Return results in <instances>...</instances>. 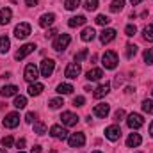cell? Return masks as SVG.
I'll return each mask as SVG.
<instances>
[{
    "instance_id": "6da1fadb",
    "label": "cell",
    "mask_w": 153,
    "mask_h": 153,
    "mask_svg": "<svg viewBox=\"0 0 153 153\" xmlns=\"http://www.w3.org/2000/svg\"><path fill=\"white\" fill-rule=\"evenodd\" d=\"M102 64H103L105 70H114L116 66H117V53H116L114 50L105 52L103 57H102Z\"/></svg>"
},
{
    "instance_id": "7a4b0ae2",
    "label": "cell",
    "mask_w": 153,
    "mask_h": 153,
    "mask_svg": "<svg viewBox=\"0 0 153 153\" xmlns=\"http://www.w3.org/2000/svg\"><path fill=\"white\" fill-rule=\"evenodd\" d=\"M70 41H71L70 34H61L59 38L53 41V50H55V52H64V50L68 48Z\"/></svg>"
},
{
    "instance_id": "3957f363",
    "label": "cell",
    "mask_w": 153,
    "mask_h": 153,
    "mask_svg": "<svg viewBox=\"0 0 153 153\" xmlns=\"http://www.w3.org/2000/svg\"><path fill=\"white\" fill-rule=\"evenodd\" d=\"M53 70H55V62L52 61V59H43L41 61V66H39V71H41V75L43 76H52L53 73Z\"/></svg>"
},
{
    "instance_id": "277c9868",
    "label": "cell",
    "mask_w": 153,
    "mask_h": 153,
    "mask_svg": "<svg viewBox=\"0 0 153 153\" xmlns=\"http://www.w3.org/2000/svg\"><path fill=\"white\" fill-rule=\"evenodd\" d=\"M38 66L36 64H27L25 66V71H23V78L27 80V82H36L38 80Z\"/></svg>"
},
{
    "instance_id": "5b68a950",
    "label": "cell",
    "mask_w": 153,
    "mask_h": 153,
    "mask_svg": "<svg viewBox=\"0 0 153 153\" xmlns=\"http://www.w3.org/2000/svg\"><path fill=\"white\" fill-rule=\"evenodd\" d=\"M34 50H36V45H34V43H27V45H23V46L14 53V59H16V61H22V59H25L29 53H32Z\"/></svg>"
},
{
    "instance_id": "8992f818",
    "label": "cell",
    "mask_w": 153,
    "mask_h": 153,
    "mask_svg": "<svg viewBox=\"0 0 153 153\" xmlns=\"http://www.w3.org/2000/svg\"><path fill=\"white\" fill-rule=\"evenodd\" d=\"M126 125H128L132 130H137V128H141V126L144 125V119H143V116L141 114L132 112V114L128 116V119H126Z\"/></svg>"
},
{
    "instance_id": "52a82bcc",
    "label": "cell",
    "mask_w": 153,
    "mask_h": 153,
    "mask_svg": "<svg viewBox=\"0 0 153 153\" xmlns=\"http://www.w3.org/2000/svg\"><path fill=\"white\" fill-rule=\"evenodd\" d=\"M14 36L18 39H25V38H29L30 36V25L29 23H20V25H16L14 27Z\"/></svg>"
},
{
    "instance_id": "ba28073f",
    "label": "cell",
    "mask_w": 153,
    "mask_h": 153,
    "mask_svg": "<svg viewBox=\"0 0 153 153\" xmlns=\"http://www.w3.org/2000/svg\"><path fill=\"white\" fill-rule=\"evenodd\" d=\"M68 143H70V146H71V148H80V146H84V144H85V135H84L82 132L71 134V135H70V139H68Z\"/></svg>"
},
{
    "instance_id": "9c48e42d",
    "label": "cell",
    "mask_w": 153,
    "mask_h": 153,
    "mask_svg": "<svg viewBox=\"0 0 153 153\" xmlns=\"http://www.w3.org/2000/svg\"><path fill=\"white\" fill-rule=\"evenodd\" d=\"M4 126L5 128H16L18 125H20V114H16V112H11V114H7L4 117Z\"/></svg>"
},
{
    "instance_id": "30bf717a",
    "label": "cell",
    "mask_w": 153,
    "mask_h": 153,
    "mask_svg": "<svg viewBox=\"0 0 153 153\" xmlns=\"http://www.w3.org/2000/svg\"><path fill=\"white\" fill-rule=\"evenodd\" d=\"M105 137H107L109 141H117V139L121 137V128H119L117 125L107 126V128H105Z\"/></svg>"
},
{
    "instance_id": "8fae6325",
    "label": "cell",
    "mask_w": 153,
    "mask_h": 153,
    "mask_svg": "<svg viewBox=\"0 0 153 153\" xmlns=\"http://www.w3.org/2000/svg\"><path fill=\"white\" fill-rule=\"evenodd\" d=\"M80 71H82V68H80L78 62H70L66 66V70H64V75L68 76V78H76V76L80 75Z\"/></svg>"
},
{
    "instance_id": "7c38bea8",
    "label": "cell",
    "mask_w": 153,
    "mask_h": 153,
    "mask_svg": "<svg viewBox=\"0 0 153 153\" xmlns=\"http://www.w3.org/2000/svg\"><path fill=\"white\" fill-rule=\"evenodd\" d=\"M50 135L55 137V139L64 141V139L68 137V132H66V128H62V126H59V125H53V126L50 128Z\"/></svg>"
},
{
    "instance_id": "4fadbf2b",
    "label": "cell",
    "mask_w": 153,
    "mask_h": 153,
    "mask_svg": "<svg viewBox=\"0 0 153 153\" xmlns=\"http://www.w3.org/2000/svg\"><path fill=\"white\" fill-rule=\"evenodd\" d=\"M109 112H111V105L109 103H98L93 109V114L96 116V117H105Z\"/></svg>"
},
{
    "instance_id": "5bb4252c",
    "label": "cell",
    "mask_w": 153,
    "mask_h": 153,
    "mask_svg": "<svg viewBox=\"0 0 153 153\" xmlns=\"http://www.w3.org/2000/svg\"><path fill=\"white\" fill-rule=\"evenodd\" d=\"M61 121H62V125H66V126H75L76 123H78V116L73 114V112H62Z\"/></svg>"
},
{
    "instance_id": "9a60e30c",
    "label": "cell",
    "mask_w": 153,
    "mask_h": 153,
    "mask_svg": "<svg viewBox=\"0 0 153 153\" xmlns=\"http://www.w3.org/2000/svg\"><path fill=\"white\" fill-rule=\"evenodd\" d=\"M109 91H111V84H109V82H105V84H100V85L94 89L93 96H94V98H103V96H107V94H109Z\"/></svg>"
},
{
    "instance_id": "2e32d148",
    "label": "cell",
    "mask_w": 153,
    "mask_h": 153,
    "mask_svg": "<svg viewBox=\"0 0 153 153\" xmlns=\"http://www.w3.org/2000/svg\"><path fill=\"white\" fill-rule=\"evenodd\" d=\"M55 22V14L53 13H48V14H43L41 18H39V27H43V29H46V27H50L52 23Z\"/></svg>"
},
{
    "instance_id": "e0dca14e",
    "label": "cell",
    "mask_w": 153,
    "mask_h": 153,
    "mask_svg": "<svg viewBox=\"0 0 153 153\" xmlns=\"http://www.w3.org/2000/svg\"><path fill=\"white\" fill-rule=\"evenodd\" d=\"M114 38H116V30H114V29H105V30L100 34V41H102L103 45L111 43V41H112Z\"/></svg>"
},
{
    "instance_id": "ac0fdd59",
    "label": "cell",
    "mask_w": 153,
    "mask_h": 153,
    "mask_svg": "<svg viewBox=\"0 0 153 153\" xmlns=\"http://www.w3.org/2000/svg\"><path fill=\"white\" fill-rule=\"evenodd\" d=\"M11 16H13V11L9 7L0 9V25H7L11 22Z\"/></svg>"
},
{
    "instance_id": "d6986e66",
    "label": "cell",
    "mask_w": 153,
    "mask_h": 153,
    "mask_svg": "<svg viewBox=\"0 0 153 153\" xmlns=\"http://www.w3.org/2000/svg\"><path fill=\"white\" fill-rule=\"evenodd\" d=\"M141 143H143V139H141L139 134H130L128 139H126V146H128V148H135V146H139Z\"/></svg>"
},
{
    "instance_id": "ffe728a7",
    "label": "cell",
    "mask_w": 153,
    "mask_h": 153,
    "mask_svg": "<svg viewBox=\"0 0 153 153\" xmlns=\"http://www.w3.org/2000/svg\"><path fill=\"white\" fill-rule=\"evenodd\" d=\"M27 91H29V94H30V96H39V94L45 91V85H43V84H38V82H34V84H30V85H29V89H27Z\"/></svg>"
},
{
    "instance_id": "44dd1931",
    "label": "cell",
    "mask_w": 153,
    "mask_h": 153,
    "mask_svg": "<svg viewBox=\"0 0 153 153\" xmlns=\"http://www.w3.org/2000/svg\"><path fill=\"white\" fill-rule=\"evenodd\" d=\"M102 76H103V71H102L100 68H93V70L87 71V80H89V82H96V80H100Z\"/></svg>"
},
{
    "instance_id": "7402d4cb",
    "label": "cell",
    "mask_w": 153,
    "mask_h": 153,
    "mask_svg": "<svg viewBox=\"0 0 153 153\" xmlns=\"http://www.w3.org/2000/svg\"><path fill=\"white\" fill-rule=\"evenodd\" d=\"M18 93V87L16 85H4L2 89H0V94L4 96V98H9V96H14Z\"/></svg>"
},
{
    "instance_id": "603a6c76",
    "label": "cell",
    "mask_w": 153,
    "mask_h": 153,
    "mask_svg": "<svg viewBox=\"0 0 153 153\" xmlns=\"http://www.w3.org/2000/svg\"><path fill=\"white\" fill-rule=\"evenodd\" d=\"M94 36H96V32H94V29H93V27L84 29V30H82V34H80L82 41H93V39H94Z\"/></svg>"
},
{
    "instance_id": "cb8c5ba5",
    "label": "cell",
    "mask_w": 153,
    "mask_h": 153,
    "mask_svg": "<svg viewBox=\"0 0 153 153\" xmlns=\"http://www.w3.org/2000/svg\"><path fill=\"white\" fill-rule=\"evenodd\" d=\"M85 22H87V20H85V16L78 14V16H73V18H70L68 25H70V27H80V25H84Z\"/></svg>"
},
{
    "instance_id": "d4e9b609",
    "label": "cell",
    "mask_w": 153,
    "mask_h": 153,
    "mask_svg": "<svg viewBox=\"0 0 153 153\" xmlns=\"http://www.w3.org/2000/svg\"><path fill=\"white\" fill-rule=\"evenodd\" d=\"M11 48V41L7 36H0V53H7Z\"/></svg>"
},
{
    "instance_id": "484cf974",
    "label": "cell",
    "mask_w": 153,
    "mask_h": 153,
    "mask_svg": "<svg viewBox=\"0 0 153 153\" xmlns=\"http://www.w3.org/2000/svg\"><path fill=\"white\" fill-rule=\"evenodd\" d=\"M73 91H75V87L71 84H61V85H57V93L59 94H71Z\"/></svg>"
},
{
    "instance_id": "4316f807",
    "label": "cell",
    "mask_w": 153,
    "mask_h": 153,
    "mask_svg": "<svg viewBox=\"0 0 153 153\" xmlns=\"http://www.w3.org/2000/svg\"><path fill=\"white\" fill-rule=\"evenodd\" d=\"M125 7V0H112L111 2V11L112 13H121Z\"/></svg>"
},
{
    "instance_id": "83f0119b",
    "label": "cell",
    "mask_w": 153,
    "mask_h": 153,
    "mask_svg": "<svg viewBox=\"0 0 153 153\" xmlns=\"http://www.w3.org/2000/svg\"><path fill=\"white\" fill-rule=\"evenodd\" d=\"M143 36H144V39H146V41L153 43V23H152V25H146V27H144Z\"/></svg>"
},
{
    "instance_id": "f1b7e54d",
    "label": "cell",
    "mask_w": 153,
    "mask_h": 153,
    "mask_svg": "<svg viewBox=\"0 0 153 153\" xmlns=\"http://www.w3.org/2000/svg\"><path fill=\"white\" fill-rule=\"evenodd\" d=\"M13 105H14L16 109H25V107H27V98H25V96H16Z\"/></svg>"
},
{
    "instance_id": "f546056e",
    "label": "cell",
    "mask_w": 153,
    "mask_h": 153,
    "mask_svg": "<svg viewBox=\"0 0 153 153\" xmlns=\"http://www.w3.org/2000/svg\"><path fill=\"white\" fill-rule=\"evenodd\" d=\"M34 132H36L38 135L46 134V125H45L43 121H36V123H34Z\"/></svg>"
},
{
    "instance_id": "4dcf8cb0",
    "label": "cell",
    "mask_w": 153,
    "mask_h": 153,
    "mask_svg": "<svg viewBox=\"0 0 153 153\" xmlns=\"http://www.w3.org/2000/svg\"><path fill=\"white\" fill-rule=\"evenodd\" d=\"M94 22H96V25H109V23H111V18L105 16V14H98Z\"/></svg>"
},
{
    "instance_id": "1f68e13d",
    "label": "cell",
    "mask_w": 153,
    "mask_h": 153,
    "mask_svg": "<svg viewBox=\"0 0 153 153\" xmlns=\"http://www.w3.org/2000/svg\"><path fill=\"white\" fill-rule=\"evenodd\" d=\"M84 7H85V11H96L98 9V0H85Z\"/></svg>"
},
{
    "instance_id": "d6a6232c",
    "label": "cell",
    "mask_w": 153,
    "mask_h": 153,
    "mask_svg": "<svg viewBox=\"0 0 153 153\" xmlns=\"http://www.w3.org/2000/svg\"><path fill=\"white\" fill-rule=\"evenodd\" d=\"M143 111L146 114H153V100H144L143 102Z\"/></svg>"
},
{
    "instance_id": "836d02e7",
    "label": "cell",
    "mask_w": 153,
    "mask_h": 153,
    "mask_svg": "<svg viewBox=\"0 0 153 153\" xmlns=\"http://www.w3.org/2000/svg\"><path fill=\"white\" fill-rule=\"evenodd\" d=\"M64 5H66L68 11H73L80 5V0H64Z\"/></svg>"
},
{
    "instance_id": "e575fe53",
    "label": "cell",
    "mask_w": 153,
    "mask_h": 153,
    "mask_svg": "<svg viewBox=\"0 0 153 153\" xmlns=\"http://www.w3.org/2000/svg\"><path fill=\"white\" fill-rule=\"evenodd\" d=\"M50 109H61L62 105H64V102H62V98H53V100H50Z\"/></svg>"
},
{
    "instance_id": "d590c367",
    "label": "cell",
    "mask_w": 153,
    "mask_h": 153,
    "mask_svg": "<svg viewBox=\"0 0 153 153\" xmlns=\"http://www.w3.org/2000/svg\"><path fill=\"white\" fill-rule=\"evenodd\" d=\"M137 53V46L135 45H126V59H132Z\"/></svg>"
},
{
    "instance_id": "8d00e7d4",
    "label": "cell",
    "mask_w": 153,
    "mask_h": 153,
    "mask_svg": "<svg viewBox=\"0 0 153 153\" xmlns=\"http://www.w3.org/2000/svg\"><path fill=\"white\" fill-rule=\"evenodd\" d=\"M144 62L150 66V64H153V48H148L146 52H144Z\"/></svg>"
},
{
    "instance_id": "74e56055",
    "label": "cell",
    "mask_w": 153,
    "mask_h": 153,
    "mask_svg": "<svg viewBox=\"0 0 153 153\" xmlns=\"http://www.w3.org/2000/svg\"><path fill=\"white\" fill-rule=\"evenodd\" d=\"M87 53H89V52H87V48H82V50L75 55V62H82V61L87 57Z\"/></svg>"
},
{
    "instance_id": "f35d334b",
    "label": "cell",
    "mask_w": 153,
    "mask_h": 153,
    "mask_svg": "<svg viewBox=\"0 0 153 153\" xmlns=\"http://www.w3.org/2000/svg\"><path fill=\"white\" fill-rule=\"evenodd\" d=\"M135 32H137V27H135V25H126V27H125V34H126L128 38L135 36Z\"/></svg>"
},
{
    "instance_id": "ab89813d",
    "label": "cell",
    "mask_w": 153,
    "mask_h": 153,
    "mask_svg": "<svg viewBox=\"0 0 153 153\" xmlns=\"http://www.w3.org/2000/svg\"><path fill=\"white\" fill-rule=\"evenodd\" d=\"M13 143H14L13 135H7V137H4V139H2V146H4V148H11V146H13Z\"/></svg>"
},
{
    "instance_id": "60d3db41",
    "label": "cell",
    "mask_w": 153,
    "mask_h": 153,
    "mask_svg": "<svg viewBox=\"0 0 153 153\" xmlns=\"http://www.w3.org/2000/svg\"><path fill=\"white\" fill-rule=\"evenodd\" d=\"M84 103H85V98L84 96H75L73 98V105L75 107H84Z\"/></svg>"
},
{
    "instance_id": "b9f144b4",
    "label": "cell",
    "mask_w": 153,
    "mask_h": 153,
    "mask_svg": "<svg viewBox=\"0 0 153 153\" xmlns=\"http://www.w3.org/2000/svg\"><path fill=\"white\" fill-rule=\"evenodd\" d=\"M123 117H125V111H123V109H117L114 112V121H121Z\"/></svg>"
},
{
    "instance_id": "7bdbcfd3",
    "label": "cell",
    "mask_w": 153,
    "mask_h": 153,
    "mask_svg": "<svg viewBox=\"0 0 153 153\" xmlns=\"http://www.w3.org/2000/svg\"><path fill=\"white\" fill-rule=\"evenodd\" d=\"M34 117H36V116H34V112H27V116H25V121H27V123H32V121H34Z\"/></svg>"
},
{
    "instance_id": "ee69618b",
    "label": "cell",
    "mask_w": 153,
    "mask_h": 153,
    "mask_svg": "<svg viewBox=\"0 0 153 153\" xmlns=\"http://www.w3.org/2000/svg\"><path fill=\"white\" fill-rule=\"evenodd\" d=\"M16 146H18V148L22 150V148L25 146V139H18V141H16Z\"/></svg>"
},
{
    "instance_id": "f6af8a7d",
    "label": "cell",
    "mask_w": 153,
    "mask_h": 153,
    "mask_svg": "<svg viewBox=\"0 0 153 153\" xmlns=\"http://www.w3.org/2000/svg\"><path fill=\"white\" fill-rule=\"evenodd\" d=\"M38 2H39V0H25V4H27L29 7H34V5H36Z\"/></svg>"
},
{
    "instance_id": "bcb514c9",
    "label": "cell",
    "mask_w": 153,
    "mask_h": 153,
    "mask_svg": "<svg viewBox=\"0 0 153 153\" xmlns=\"http://www.w3.org/2000/svg\"><path fill=\"white\" fill-rule=\"evenodd\" d=\"M41 152V146H34L32 150H30V153H39Z\"/></svg>"
},
{
    "instance_id": "7dc6e473",
    "label": "cell",
    "mask_w": 153,
    "mask_h": 153,
    "mask_svg": "<svg viewBox=\"0 0 153 153\" xmlns=\"http://www.w3.org/2000/svg\"><path fill=\"white\" fill-rule=\"evenodd\" d=\"M46 36H48V38H53V36H55V30H50V32H48Z\"/></svg>"
},
{
    "instance_id": "c3c4849f",
    "label": "cell",
    "mask_w": 153,
    "mask_h": 153,
    "mask_svg": "<svg viewBox=\"0 0 153 153\" xmlns=\"http://www.w3.org/2000/svg\"><path fill=\"white\" fill-rule=\"evenodd\" d=\"M130 2H132V4H134V5H137V4H141V2H143V0H130Z\"/></svg>"
},
{
    "instance_id": "681fc988",
    "label": "cell",
    "mask_w": 153,
    "mask_h": 153,
    "mask_svg": "<svg viewBox=\"0 0 153 153\" xmlns=\"http://www.w3.org/2000/svg\"><path fill=\"white\" fill-rule=\"evenodd\" d=\"M150 134H152V137H153V121H152V125H150Z\"/></svg>"
},
{
    "instance_id": "f907efd6",
    "label": "cell",
    "mask_w": 153,
    "mask_h": 153,
    "mask_svg": "<svg viewBox=\"0 0 153 153\" xmlns=\"http://www.w3.org/2000/svg\"><path fill=\"white\" fill-rule=\"evenodd\" d=\"M0 153H7V152H5V150H0Z\"/></svg>"
},
{
    "instance_id": "816d5d0a",
    "label": "cell",
    "mask_w": 153,
    "mask_h": 153,
    "mask_svg": "<svg viewBox=\"0 0 153 153\" xmlns=\"http://www.w3.org/2000/svg\"><path fill=\"white\" fill-rule=\"evenodd\" d=\"M50 153H55V150H52V152H50Z\"/></svg>"
},
{
    "instance_id": "f5cc1de1",
    "label": "cell",
    "mask_w": 153,
    "mask_h": 153,
    "mask_svg": "<svg viewBox=\"0 0 153 153\" xmlns=\"http://www.w3.org/2000/svg\"><path fill=\"white\" fill-rule=\"evenodd\" d=\"M93 153H102V152H93Z\"/></svg>"
},
{
    "instance_id": "db71d44e",
    "label": "cell",
    "mask_w": 153,
    "mask_h": 153,
    "mask_svg": "<svg viewBox=\"0 0 153 153\" xmlns=\"http://www.w3.org/2000/svg\"><path fill=\"white\" fill-rule=\"evenodd\" d=\"M18 153H25V152H18Z\"/></svg>"
},
{
    "instance_id": "11a10c76",
    "label": "cell",
    "mask_w": 153,
    "mask_h": 153,
    "mask_svg": "<svg viewBox=\"0 0 153 153\" xmlns=\"http://www.w3.org/2000/svg\"><path fill=\"white\" fill-rule=\"evenodd\" d=\"M152 94H153V91H152Z\"/></svg>"
}]
</instances>
